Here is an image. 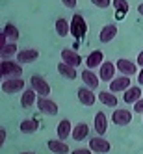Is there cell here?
<instances>
[{
  "label": "cell",
  "instance_id": "cell-1",
  "mask_svg": "<svg viewBox=\"0 0 143 154\" xmlns=\"http://www.w3.org/2000/svg\"><path fill=\"white\" fill-rule=\"evenodd\" d=\"M0 74L2 78L8 80V78H19L23 74V65L19 61H11V60H2L0 63Z\"/></svg>",
  "mask_w": 143,
  "mask_h": 154
},
{
  "label": "cell",
  "instance_id": "cell-2",
  "mask_svg": "<svg viewBox=\"0 0 143 154\" xmlns=\"http://www.w3.org/2000/svg\"><path fill=\"white\" fill-rule=\"evenodd\" d=\"M87 34V24H85V19L80 15V13H76L73 15L71 19V35L76 37V39H84V35Z\"/></svg>",
  "mask_w": 143,
  "mask_h": 154
},
{
  "label": "cell",
  "instance_id": "cell-3",
  "mask_svg": "<svg viewBox=\"0 0 143 154\" xmlns=\"http://www.w3.org/2000/svg\"><path fill=\"white\" fill-rule=\"evenodd\" d=\"M37 109L41 113H45V115H58V104L54 102V100H50V98H47V97H39L37 98Z\"/></svg>",
  "mask_w": 143,
  "mask_h": 154
},
{
  "label": "cell",
  "instance_id": "cell-4",
  "mask_svg": "<svg viewBox=\"0 0 143 154\" xmlns=\"http://www.w3.org/2000/svg\"><path fill=\"white\" fill-rule=\"evenodd\" d=\"M89 149L97 154H106L112 150V143L108 139H104L102 136H95L93 139H89Z\"/></svg>",
  "mask_w": 143,
  "mask_h": 154
},
{
  "label": "cell",
  "instance_id": "cell-5",
  "mask_svg": "<svg viewBox=\"0 0 143 154\" xmlns=\"http://www.w3.org/2000/svg\"><path fill=\"white\" fill-rule=\"evenodd\" d=\"M23 89H24V80L20 78V76L19 78H8V80L2 82V91L8 93V95H15Z\"/></svg>",
  "mask_w": 143,
  "mask_h": 154
},
{
  "label": "cell",
  "instance_id": "cell-6",
  "mask_svg": "<svg viewBox=\"0 0 143 154\" xmlns=\"http://www.w3.org/2000/svg\"><path fill=\"white\" fill-rule=\"evenodd\" d=\"M30 82H32V89H34L39 97H47V95H50V85L47 84V80L43 78V76L34 74Z\"/></svg>",
  "mask_w": 143,
  "mask_h": 154
},
{
  "label": "cell",
  "instance_id": "cell-7",
  "mask_svg": "<svg viewBox=\"0 0 143 154\" xmlns=\"http://www.w3.org/2000/svg\"><path fill=\"white\" fill-rule=\"evenodd\" d=\"M115 69H117L115 63H112V61H104L101 67H98V78L104 80V82H112V80H115V78H113Z\"/></svg>",
  "mask_w": 143,
  "mask_h": 154
},
{
  "label": "cell",
  "instance_id": "cell-8",
  "mask_svg": "<svg viewBox=\"0 0 143 154\" xmlns=\"http://www.w3.org/2000/svg\"><path fill=\"white\" fill-rule=\"evenodd\" d=\"M112 121H113V125L126 126V125L132 123V112L130 109H115L112 113Z\"/></svg>",
  "mask_w": 143,
  "mask_h": 154
},
{
  "label": "cell",
  "instance_id": "cell-9",
  "mask_svg": "<svg viewBox=\"0 0 143 154\" xmlns=\"http://www.w3.org/2000/svg\"><path fill=\"white\" fill-rule=\"evenodd\" d=\"M61 61L67 63V65H73V67H78L82 63V56L76 54L74 50H69V48H63L61 50Z\"/></svg>",
  "mask_w": 143,
  "mask_h": 154
},
{
  "label": "cell",
  "instance_id": "cell-10",
  "mask_svg": "<svg viewBox=\"0 0 143 154\" xmlns=\"http://www.w3.org/2000/svg\"><path fill=\"white\" fill-rule=\"evenodd\" d=\"M130 87V76H119V78L110 82V91L119 93V91H126Z\"/></svg>",
  "mask_w": 143,
  "mask_h": 154
},
{
  "label": "cell",
  "instance_id": "cell-11",
  "mask_svg": "<svg viewBox=\"0 0 143 154\" xmlns=\"http://www.w3.org/2000/svg\"><path fill=\"white\" fill-rule=\"evenodd\" d=\"M39 58V50L36 48H26V50H19L17 54V61L23 65V63H32V61H36Z\"/></svg>",
  "mask_w": 143,
  "mask_h": 154
},
{
  "label": "cell",
  "instance_id": "cell-12",
  "mask_svg": "<svg viewBox=\"0 0 143 154\" xmlns=\"http://www.w3.org/2000/svg\"><path fill=\"white\" fill-rule=\"evenodd\" d=\"M104 63V54H102V50H93L89 56H87V60H85V65H87V69H97V65L101 67V65Z\"/></svg>",
  "mask_w": 143,
  "mask_h": 154
},
{
  "label": "cell",
  "instance_id": "cell-13",
  "mask_svg": "<svg viewBox=\"0 0 143 154\" xmlns=\"http://www.w3.org/2000/svg\"><path fill=\"white\" fill-rule=\"evenodd\" d=\"M106 130H108V117L104 112H98L95 115V132L97 136H104Z\"/></svg>",
  "mask_w": 143,
  "mask_h": 154
},
{
  "label": "cell",
  "instance_id": "cell-14",
  "mask_svg": "<svg viewBox=\"0 0 143 154\" xmlns=\"http://www.w3.org/2000/svg\"><path fill=\"white\" fill-rule=\"evenodd\" d=\"M117 69L123 72V76H132V74H136V71H138V67L134 63H132L130 60H125V58H121V60H117Z\"/></svg>",
  "mask_w": 143,
  "mask_h": 154
},
{
  "label": "cell",
  "instance_id": "cell-15",
  "mask_svg": "<svg viewBox=\"0 0 143 154\" xmlns=\"http://www.w3.org/2000/svg\"><path fill=\"white\" fill-rule=\"evenodd\" d=\"M95 98L97 97L93 95V89H89V87H80V89H78V100L84 106H93Z\"/></svg>",
  "mask_w": 143,
  "mask_h": 154
},
{
  "label": "cell",
  "instance_id": "cell-16",
  "mask_svg": "<svg viewBox=\"0 0 143 154\" xmlns=\"http://www.w3.org/2000/svg\"><path fill=\"white\" fill-rule=\"evenodd\" d=\"M82 80H84L85 87H89V89H97V87H98V82H101V78H97V74H95L91 69L82 71Z\"/></svg>",
  "mask_w": 143,
  "mask_h": 154
},
{
  "label": "cell",
  "instance_id": "cell-17",
  "mask_svg": "<svg viewBox=\"0 0 143 154\" xmlns=\"http://www.w3.org/2000/svg\"><path fill=\"white\" fill-rule=\"evenodd\" d=\"M141 87H128V89L125 91V97H123V100L126 102V104H136L138 100H141Z\"/></svg>",
  "mask_w": 143,
  "mask_h": 154
},
{
  "label": "cell",
  "instance_id": "cell-18",
  "mask_svg": "<svg viewBox=\"0 0 143 154\" xmlns=\"http://www.w3.org/2000/svg\"><path fill=\"white\" fill-rule=\"evenodd\" d=\"M115 35H117V26L115 24H106L101 30V34H98V39H101V43H110Z\"/></svg>",
  "mask_w": 143,
  "mask_h": 154
},
{
  "label": "cell",
  "instance_id": "cell-19",
  "mask_svg": "<svg viewBox=\"0 0 143 154\" xmlns=\"http://www.w3.org/2000/svg\"><path fill=\"white\" fill-rule=\"evenodd\" d=\"M47 147H48L54 154H67V152H69V145H67V143H63L61 139H48Z\"/></svg>",
  "mask_w": 143,
  "mask_h": 154
},
{
  "label": "cell",
  "instance_id": "cell-20",
  "mask_svg": "<svg viewBox=\"0 0 143 154\" xmlns=\"http://www.w3.org/2000/svg\"><path fill=\"white\" fill-rule=\"evenodd\" d=\"M69 136H73L71 121H69V119H61V121H60V125H58V137L63 141V139H67Z\"/></svg>",
  "mask_w": 143,
  "mask_h": 154
},
{
  "label": "cell",
  "instance_id": "cell-21",
  "mask_svg": "<svg viewBox=\"0 0 143 154\" xmlns=\"http://www.w3.org/2000/svg\"><path fill=\"white\" fill-rule=\"evenodd\" d=\"M58 72L63 76V78H67V80H74L76 76V67H73V65H67V63H58Z\"/></svg>",
  "mask_w": 143,
  "mask_h": 154
},
{
  "label": "cell",
  "instance_id": "cell-22",
  "mask_svg": "<svg viewBox=\"0 0 143 154\" xmlns=\"http://www.w3.org/2000/svg\"><path fill=\"white\" fill-rule=\"evenodd\" d=\"M87 134H89V126H87L84 121H82V123H78V125L73 128V139H74V141H82V139H85Z\"/></svg>",
  "mask_w": 143,
  "mask_h": 154
},
{
  "label": "cell",
  "instance_id": "cell-23",
  "mask_svg": "<svg viewBox=\"0 0 143 154\" xmlns=\"http://www.w3.org/2000/svg\"><path fill=\"white\" fill-rule=\"evenodd\" d=\"M98 100H101L104 106H108V108H115L117 106V97L112 91H101L98 93Z\"/></svg>",
  "mask_w": 143,
  "mask_h": 154
},
{
  "label": "cell",
  "instance_id": "cell-24",
  "mask_svg": "<svg viewBox=\"0 0 143 154\" xmlns=\"http://www.w3.org/2000/svg\"><path fill=\"white\" fill-rule=\"evenodd\" d=\"M56 32L60 37H67V34H71V23H67V19L60 17L56 20Z\"/></svg>",
  "mask_w": 143,
  "mask_h": 154
},
{
  "label": "cell",
  "instance_id": "cell-25",
  "mask_svg": "<svg viewBox=\"0 0 143 154\" xmlns=\"http://www.w3.org/2000/svg\"><path fill=\"white\" fill-rule=\"evenodd\" d=\"M36 98H37V93L34 89H26V91H23V97H20V106H23V108H30L32 104L36 102Z\"/></svg>",
  "mask_w": 143,
  "mask_h": 154
},
{
  "label": "cell",
  "instance_id": "cell-26",
  "mask_svg": "<svg viewBox=\"0 0 143 154\" xmlns=\"http://www.w3.org/2000/svg\"><path fill=\"white\" fill-rule=\"evenodd\" d=\"M37 128H39V123L36 119H26L20 123V132L23 134H34V132H37Z\"/></svg>",
  "mask_w": 143,
  "mask_h": 154
},
{
  "label": "cell",
  "instance_id": "cell-27",
  "mask_svg": "<svg viewBox=\"0 0 143 154\" xmlns=\"http://www.w3.org/2000/svg\"><path fill=\"white\" fill-rule=\"evenodd\" d=\"M112 6L117 11V19H123L128 13V2L126 0H112Z\"/></svg>",
  "mask_w": 143,
  "mask_h": 154
},
{
  "label": "cell",
  "instance_id": "cell-28",
  "mask_svg": "<svg viewBox=\"0 0 143 154\" xmlns=\"http://www.w3.org/2000/svg\"><path fill=\"white\" fill-rule=\"evenodd\" d=\"M2 34L6 35V37H9V39H11V43H15L17 39H19V28L15 26V24H6L4 26V30H2Z\"/></svg>",
  "mask_w": 143,
  "mask_h": 154
},
{
  "label": "cell",
  "instance_id": "cell-29",
  "mask_svg": "<svg viewBox=\"0 0 143 154\" xmlns=\"http://www.w3.org/2000/svg\"><path fill=\"white\" fill-rule=\"evenodd\" d=\"M0 54H2V60H9L11 56H17V54H19V50H17V45H15V43H8L6 47H2Z\"/></svg>",
  "mask_w": 143,
  "mask_h": 154
},
{
  "label": "cell",
  "instance_id": "cell-30",
  "mask_svg": "<svg viewBox=\"0 0 143 154\" xmlns=\"http://www.w3.org/2000/svg\"><path fill=\"white\" fill-rule=\"evenodd\" d=\"M91 4L97 6V8H101V9H106L110 6V0H91Z\"/></svg>",
  "mask_w": 143,
  "mask_h": 154
},
{
  "label": "cell",
  "instance_id": "cell-31",
  "mask_svg": "<svg viewBox=\"0 0 143 154\" xmlns=\"http://www.w3.org/2000/svg\"><path fill=\"white\" fill-rule=\"evenodd\" d=\"M134 112H138V113H143V98H141V100H138V102L134 104Z\"/></svg>",
  "mask_w": 143,
  "mask_h": 154
},
{
  "label": "cell",
  "instance_id": "cell-32",
  "mask_svg": "<svg viewBox=\"0 0 143 154\" xmlns=\"http://www.w3.org/2000/svg\"><path fill=\"white\" fill-rule=\"evenodd\" d=\"M91 152H93L91 149H74L71 154H91Z\"/></svg>",
  "mask_w": 143,
  "mask_h": 154
},
{
  "label": "cell",
  "instance_id": "cell-33",
  "mask_svg": "<svg viewBox=\"0 0 143 154\" xmlns=\"http://www.w3.org/2000/svg\"><path fill=\"white\" fill-rule=\"evenodd\" d=\"M63 6H67V8H74L76 6V0H61Z\"/></svg>",
  "mask_w": 143,
  "mask_h": 154
},
{
  "label": "cell",
  "instance_id": "cell-34",
  "mask_svg": "<svg viewBox=\"0 0 143 154\" xmlns=\"http://www.w3.org/2000/svg\"><path fill=\"white\" fill-rule=\"evenodd\" d=\"M4 141H6V130L2 128L0 130V145H4Z\"/></svg>",
  "mask_w": 143,
  "mask_h": 154
},
{
  "label": "cell",
  "instance_id": "cell-35",
  "mask_svg": "<svg viewBox=\"0 0 143 154\" xmlns=\"http://www.w3.org/2000/svg\"><path fill=\"white\" fill-rule=\"evenodd\" d=\"M138 84L139 85H143V69L139 71V74H138Z\"/></svg>",
  "mask_w": 143,
  "mask_h": 154
},
{
  "label": "cell",
  "instance_id": "cell-36",
  "mask_svg": "<svg viewBox=\"0 0 143 154\" xmlns=\"http://www.w3.org/2000/svg\"><path fill=\"white\" fill-rule=\"evenodd\" d=\"M138 65H143V50L139 52V56H138Z\"/></svg>",
  "mask_w": 143,
  "mask_h": 154
},
{
  "label": "cell",
  "instance_id": "cell-37",
  "mask_svg": "<svg viewBox=\"0 0 143 154\" xmlns=\"http://www.w3.org/2000/svg\"><path fill=\"white\" fill-rule=\"evenodd\" d=\"M138 13L143 17V4H139V6H138Z\"/></svg>",
  "mask_w": 143,
  "mask_h": 154
},
{
  "label": "cell",
  "instance_id": "cell-38",
  "mask_svg": "<svg viewBox=\"0 0 143 154\" xmlns=\"http://www.w3.org/2000/svg\"><path fill=\"white\" fill-rule=\"evenodd\" d=\"M20 154H34V152H20Z\"/></svg>",
  "mask_w": 143,
  "mask_h": 154
}]
</instances>
